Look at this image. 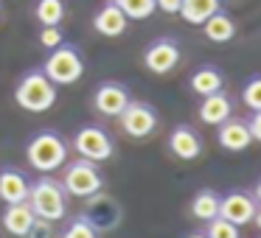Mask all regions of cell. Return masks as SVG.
I'll return each instance as SVG.
<instances>
[{
	"label": "cell",
	"instance_id": "cell-1",
	"mask_svg": "<svg viewBox=\"0 0 261 238\" xmlns=\"http://www.w3.org/2000/svg\"><path fill=\"white\" fill-rule=\"evenodd\" d=\"M14 101L25 112H34V115L48 112L57 104V84L48 79L42 68H34L20 76L17 87H14Z\"/></svg>",
	"mask_w": 261,
	"mask_h": 238
},
{
	"label": "cell",
	"instance_id": "cell-2",
	"mask_svg": "<svg viewBox=\"0 0 261 238\" xmlns=\"http://www.w3.org/2000/svg\"><path fill=\"white\" fill-rule=\"evenodd\" d=\"M25 160H29V165L34 171L51 174V171L62 168V165L68 163V143H65V137L59 135V132L42 129L29 140V146H25Z\"/></svg>",
	"mask_w": 261,
	"mask_h": 238
},
{
	"label": "cell",
	"instance_id": "cell-3",
	"mask_svg": "<svg viewBox=\"0 0 261 238\" xmlns=\"http://www.w3.org/2000/svg\"><path fill=\"white\" fill-rule=\"evenodd\" d=\"M29 204H31L37 219L59 221V219H65V210H68V191L62 188L59 180L42 174L37 182H31Z\"/></svg>",
	"mask_w": 261,
	"mask_h": 238
},
{
	"label": "cell",
	"instance_id": "cell-4",
	"mask_svg": "<svg viewBox=\"0 0 261 238\" xmlns=\"http://www.w3.org/2000/svg\"><path fill=\"white\" fill-rule=\"evenodd\" d=\"M45 76L54 81V84H76V81L85 76V56H82L79 45L65 40L59 48H54L48 53L45 65H42Z\"/></svg>",
	"mask_w": 261,
	"mask_h": 238
},
{
	"label": "cell",
	"instance_id": "cell-5",
	"mask_svg": "<svg viewBox=\"0 0 261 238\" xmlns=\"http://www.w3.org/2000/svg\"><path fill=\"white\" fill-rule=\"evenodd\" d=\"M65 174H62V188L70 193V196H79L87 199L93 193H98L104 188V174L98 171V163L93 160H73V163H65L62 165Z\"/></svg>",
	"mask_w": 261,
	"mask_h": 238
},
{
	"label": "cell",
	"instance_id": "cell-6",
	"mask_svg": "<svg viewBox=\"0 0 261 238\" xmlns=\"http://www.w3.org/2000/svg\"><path fill=\"white\" fill-rule=\"evenodd\" d=\"M115 121H118L121 132H124L126 137H132V140H146V137H152L154 129H158V124H160L154 107L146 101H129L126 109Z\"/></svg>",
	"mask_w": 261,
	"mask_h": 238
},
{
	"label": "cell",
	"instance_id": "cell-7",
	"mask_svg": "<svg viewBox=\"0 0 261 238\" xmlns=\"http://www.w3.org/2000/svg\"><path fill=\"white\" fill-rule=\"evenodd\" d=\"M73 148H76L79 157L93 160V163H107V160H113V154H115L113 137L96 124H87V126H82V129H76Z\"/></svg>",
	"mask_w": 261,
	"mask_h": 238
},
{
	"label": "cell",
	"instance_id": "cell-8",
	"mask_svg": "<svg viewBox=\"0 0 261 238\" xmlns=\"http://www.w3.org/2000/svg\"><path fill=\"white\" fill-rule=\"evenodd\" d=\"M82 216L90 221L96 232H110L121 224L124 210H121L118 199H113L110 193L98 191V193H93V196H87V204H85V213Z\"/></svg>",
	"mask_w": 261,
	"mask_h": 238
},
{
	"label": "cell",
	"instance_id": "cell-9",
	"mask_svg": "<svg viewBox=\"0 0 261 238\" xmlns=\"http://www.w3.org/2000/svg\"><path fill=\"white\" fill-rule=\"evenodd\" d=\"M180 65V42L171 37H158L143 48V68L154 76H169Z\"/></svg>",
	"mask_w": 261,
	"mask_h": 238
},
{
	"label": "cell",
	"instance_id": "cell-10",
	"mask_svg": "<svg viewBox=\"0 0 261 238\" xmlns=\"http://www.w3.org/2000/svg\"><path fill=\"white\" fill-rule=\"evenodd\" d=\"M129 101H132V96L121 81H101L96 87V93H93V107L104 118H118Z\"/></svg>",
	"mask_w": 261,
	"mask_h": 238
},
{
	"label": "cell",
	"instance_id": "cell-11",
	"mask_svg": "<svg viewBox=\"0 0 261 238\" xmlns=\"http://www.w3.org/2000/svg\"><path fill=\"white\" fill-rule=\"evenodd\" d=\"M258 202L253 199L250 191H227L225 196H219V216L227 221H233L236 227H244L253 221Z\"/></svg>",
	"mask_w": 261,
	"mask_h": 238
},
{
	"label": "cell",
	"instance_id": "cell-12",
	"mask_svg": "<svg viewBox=\"0 0 261 238\" xmlns=\"http://www.w3.org/2000/svg\"><path fill=\"white\" fill-rule=\"evenodd\" d=\"M126 28H129V17L118 9L115 0H107L96 14H93V31L107 40H115V37H124Z\"/></svg>",
	"mask_w": 261,
	"mask_h": 238
},
{
	"label": "cell",
	"instance_id": "cell-13",
	"mask_svg": "<svg viewBox=\"0 0 261 238\" xmlns=\"http://www.w3.org/2000/svg\"><path fill=\"white\" fill-rule=\"evenodd\" d=\"M166 146H169V152L174 154L177 160H182V163H191V160H197L199 154H202V140H199L197 129H191L188 124L174 126Z\"/></svg>",
	"mask_w": 261,
	"mask_h": 238
},
{
	"label": "cell",
	"instance_id": "cell-14",
	"mask_svg": "<svg viewBox=\"0 0 261 238\" xmlns=\"http://www.w3.org/2000/svg\"><path fill=\"white\" fill-rule=\"evenodd\" d=\"M216 143H219L225 152H244V148L253 143L247 129V121H239V118H227L225 124L216 126Z\"/></svg>",
	"mask_w": 261,
	"mask_h": 238
},
{
	"label": "cell",
	"instance_id": "cell-15",
	"mask_svg": "<svg viewBox=\"0 0 261 238\" xmlns=\"http://www.w3.org/2000/svg\"><path fill=\"white\" fill-rule=\"evenodd\" d=\"M202 34H205V40L208 42H216V45H225V42H230L233 37H236V31H239V25H236V20H233V14L230 12H225V6L219 9V12H214L208 20H205L202 25Z\"/></svg>",
	"mask_w": 261,
	"mask_h": 238
},
{
	"label": "cell",
	"instance_id": "cell-16",
	"mask_svg": "<svg viewBox=\"0 0 261 238\" xmlns=\"http://www.w3.org/2000/svg\"><path fill=\"white\" fill-rule=\"evenodd\" d=\"M29 191H31V182L25 180L23 171H17V168H3L0 171V199H3L6 204L29 202Z\"/></svg>",
	"mask_w": 261,
	"mask_h": 238
},
{
	"label": "cell",
	"instance_id": "cell-17",
	"mask_svg": "<svg viewBox=\"0 0 261 238\" xmlns=\"http://www.w3.org/2000/svg\"><path fill=\"white\" fill-rule=\"evenodd\" d=\"M233 115V101L225 90L214 93V96H205L202 104H199V121L208 126H219L225 124L227 118Z\"/></svg>",
	"mask_w": 261,
	"mask_h": 238
},
{
	"label": "cell",
	"instance_id": "cell-18",
	"mask_svg": "<svg viewBox=\"0 0 261 238\" xmlns=\"http://www.w3.org/2000/svg\"><path fill=\"white\" fill-rule=\"evenodd\" d=\"M188 87H191V93H197L199 98L214 96V93L225 90V76H222V70L214 68V65H202V68H197L188 76Z\"/></svg>",
	"mask_w": 261,
	"mask_h": 238
},
{
	"label": "cell",
	"instance_id": "cell-19",
	"mask_svg": "<svg viewBox=\"0 0 261 238\" xmlns=\"http://www.w3.org/2000/svg\"><path fill=\"white\" fill-rule=\"evenodd\" d=\"M3 230L12 232V235L23 238L25 232L31 230V224L37 221L34 210H31L29 202H17V204H6V210H3Z\"/></svg>",
	"mask_w": 261,
	"mask_h": 238
},
{
	"label": "cell",
	"instance_id": "cell-20",
	"mask_svg": "<svg viewBox=\"0 0 261 238\" xmlns=\"http://www.w3.org/2000/svg\"><path fill=\"white\" fill-rule=\"evenodd\" d=\"M188 213H191L197 221L208 224L211 219L219 216V193L211 191V188L197 191V193H194V199H191V204H188Z\"/></svg>",
	"mask_w": 261,
	"mask_h": 238
},
{
	"label": "cell",
	"instance_id": "cell-21",
	"mask_svg": "<svg viewBox=\"0 0 261 238\" xmlns=\"http://www.w3.org/2000/svg\"><path fill=\"white\" fill-rule=\"evenodd\" d=\"M222 9V0H182L180 6V17L186 20L188 25H202L205 20L214 12Z\"/></svg>",
	"mask_w": 261,
	"mask_h": 238
},
{
	"label": "cell",
	"instance_id": "cell-22",
	"mask_svg": "<svg viewBox=\"0 0 261 238\" xmlns=\"http://www.w3.org/2000/svg\"><path fill=\"white\" fill-rule=\"evenodd\" d=\"M34 17L40 25H62L65 20V0H37Z\"/></svg>",
	"mask_w": 261,
	"mask_h": 238
},
{
	"label": "cell",
	"instance_id": "cell-23",
	"mask_svg": "<svg viewBox=\"0 0 261 238\" xmlns=\"http://www.w3.org/2000/svg\"><path fill=\"white\" fill-rule=\"evenodd\" d=\"M115 3H118V9L129 20H149L154 12H158L154 0H115Z\"/></svg>",
	"mask_w": 261,
	"mask_h": 238
},
{
	"label": "cell",
	"instance_id": "cell-24",
	"mask_svg": "<svg viewBox=\"0 0 261 238\" xmlns=\"http://www.w3.org/2000/svg\"><path fill=\"white\" fill-rule=\"evenodd\" d=\"M205 235L208 238H242V232H239V227L233 224V221L216 216V219H211L208 224H205Z\"/></svg>",
	"mask_w": 261,
	"mask_h": 238
},
{
	"label": "cell",
	"instance_id": "cell-25",
	"mask_svg": "<svg viewBox=\"0 0 261 238\" xmlns=\"http://www.w3.org/2000/svg\"><path fill=\"white\" fill-rule=\"evenodd\" d=\"M242 101H244L247 109L261 112V76L247 79V84H244V90H242Z\"/></svg>",
	"mask_w": 261,
	"mask_h": 238
},
{
	"label": "cell",
	"instance_id": "cell-26",
	"mask_svg": "<svg viewBox=\"0 0 261 238\" xmlns=\"http://www.w3.org/2000/svg\"><path fill=\"white\" fill-rule=\"evenodd\" d=\"M62 238H98V232L93 230V224L85 216H76V219H70V224L65 227Z\"/></svg>",
	"mask_w": 261,
	"mask_h": 238
},
{
	"label": "cell",
	"instance_id": "cell-27",
	"mask_svg": "<svg viewBox=\"0 0 261 238\" xmlns=\"http://www.w3.org/2000/svg\"><path fill=\"white\" fill-rule=\"evenodd\" d=\"M65 42V34H62V25H42L40 28V45L45 51H54Z\"/></svg>",
	"mask_w": 261,
	"mask_h": 238
},
{
	"label": "cell",
	"instance_id": "cell-28",
	"mask_svg": "<svg viewBox=\"0 0 261 238\" xmlns=\"http://www.w3.org/2000/svg\"><path fill=\"white\" fill-rule=\"evenodd\" d=\"M54 221H45V219H37L34 224H31V230L25 232L23 238H54Z\"/></svg>",
	"mask_w": 261,
	"mask_h": 238
},
{
	"label": "cell",
	"instance_id": "cell-29",
	"mask_svg": "<svg viewBox=\"0 0 261 238\" xmlns=\"http://www.w3.org/2000/svg\"><path fill=\"white\" fill-rule=\"evenodd\" d=\"M154 6H158V12H163V14H180L182 0H154Z\"/></svg>",
	"mask_w": 261,
	"mask_h": 238
},
{
	"label": "cell",
	"instance_id": "cell-30",
	"mask_svg": "<svg viewBox=\"0 0 261 238\" xmlns=\"http://www.w3.org/2000/svg\"><path fill=\"white\" fill-rule=\"evenodd\" d=\"M247 129H250V137L255 143H261V112H253V118L247 121Z\"/></svg>",
	"mask_w": 261,
	"mask_h": 238
},
{
	"label": "cell",
	"instance_id": "cell-31",
	"mask_svg": "<svg viewBox=\"0 0 261 238\" xmlns=\"http://www.w3.org/2000/svg\"><path fill=\"white\" fill-rule=\"evenodd\" d=\"M250 193H253V199H255V202L261 204V176H258V182H255V185H253V191H250Z\"/></svg>",
	"mask_w": 261,
	"mask_h": 238
},
{
	"label": "cell",
	"instance_id": "cell-32",
	"mask_svg": "<svg viewBox=\"0 0 261 238\" xmlns=\"http://www.w3.org/2000/svg\"><path fill=\"white\" fill-rule=\"evenodd\" d=\"M253 224H255V227H258V230H261V204H258V207H255V216H253Z\"/></svg>",
	"mask_w": 261,
	"mask_h": 238
},
{
	"label": "cell",
	"instance_id": "cell-33",
	"mask_svg": "<svg viewBox=\"0 0 261 238\" xmlns=\"http://www.w3.org/2000/svg\"><path fill=\"white\" fill-rule=\"evenodd\" d=\"M182 238H208L205 232H188V235H182Z\"/></svg>",
	"mask_w": 261,
	"mask_h": 238
},
{
	"label": "cell",
	"instance_id": "cell-34",
	"mask_svg": "<svg viewBox=\"0 0 261 238\" xmlns=\"http://www.w3.org/2000/svg\"><path fill=\"white\" fill-rule=\"evenodd\" d=\"M0 17H3V3H0Z\"/></svg>",
	"mask_w": 261,
	"mask_h": 238
}]
</instances>
